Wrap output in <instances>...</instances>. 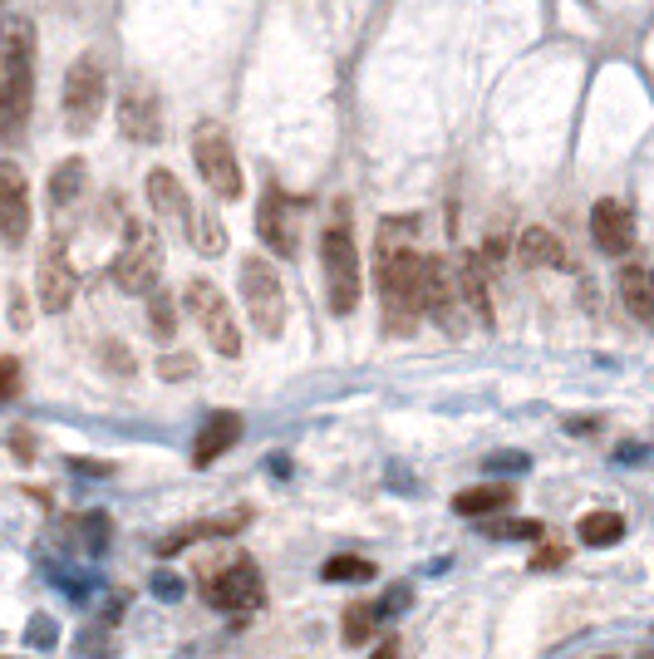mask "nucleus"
<instances>
[{"label":"nucleus","instance_id":"2","mask_svg":"<svg viewBox=\"0 0 654 659\" xmlns=\"http://www.w3.org/2000/svg\"><path fill=\"white\" fill-rule=\"evenodd\" d=\"M35 104V25L25 15L5 20L0 35V133L20 138Z\"/></svg>","mask_w":654,"mask_h":659},{"label":"nucleus","instance_id":"10","mask_svg":"<svg viewBox=\"0 0 654 659\" xmlns=\"http://www.w3.org/2000/svg\"><path fill=\"white\" fill-rule=\"evenodd\" d=\"M300 227H305V212L300 202H291L281 187H271L256 207V237L266 241L276 256H300Z\"/></svg>","mask_w":654,"mask_h":659},{"label":"nucleus","instance_id":"6","mask_svg":"<svg viewBox=\"0 0 654 659\" xmlns=\"http://www.w3.org/2000/svg\"><path fill=\"white\" fill-rule=\"evenodd\" d=\"M241 305H246L251 325L266 340H276L286 330V286H281V276H276V266L266 256H246L241 261Z\"/></svg>","mask_w":654,"mask_h":659},{"label":"nucleus","instance_id":"19","mask_svg":"<svg viewBox=\"0 0 654 659\" xmlns=\"http://www.w3.org/2000/svg\"><path fill=\"white\" fill-rule=\"evenodd\" d=\"M453 276H458V296H463V310L477 325H492V296H487V271L477 266V256H458L453 261Z\"/></svg>","mask_w":654,"mask_h":659},{"label":"nucleus","instance_id":"3","mask_svg":"<svg viewBox=\"0 0 654 659\" xmlns=\"http://www.w3.org/2000/svg\"><path fill=\"white\" fill-rule=\"evenodd\" d=\"M320 266H325V291H330V310L335 315H355L359 305V251H355V232H350V217L340 212L325 237H320Z\"/></svg>","mask_w":654,"mask_h":659},{"label":"nucleus","instance_id":"23","mask_svg":"<svg viewBox=\"0 0 654 659\" xmlns=\"http://www.w3.org/2000/svg\"><path fill=\"white\" fill-rule=\"evenodd\" d=\"M625 537V517L620 512H586L581 517V541L586 546H615Z\"/></svg>","mask_w":654,"mask_h":659},{"label":"nucleus","instance_id":"30","mask_svg":"<svg viewBox=\"0 0 654 659\" xmlns=\"http://www.w3.org/2000/svg\"><path fill=\"white\" fill-rule=\"evenodd\" d=\"M158 374L173 379V384H178V379H192V374H197V360H192V355H163V360H158Z\"/></svg>","mask_w":654,"mask_h":659},{"label":"nucleus","instance_id":"12","mask_svg":"<svg viewBox=\"0 0 654 659\" xmlns=\"http://www.w3.org/2000/svg\"><path fill=\"white\" fill-rule=\"evenodd\" d=\"M266 600V586H261V566L251 556H237L222 576L207 581V605L212 610H256Z\"/></svg>","mask_w":654,"mask_h":659},{"label":"nucleus","instance_id":"5","mask_svg":"<svg viewBox=\"0 0 654 659\" xmlns=\"http://www.w3.org/2000/svg\"><path fill=\"white\" fill-rule=\"evenodd\" d=\"M158 281H163V237L148 222H128L114 261V286L123 296H148L158 291Z\"/></svg>","mask_w":654,"mask_h":659},{"label":"nucleus","instance_id":"22","mask_svg":"<svg viewBox=\"0 0 654 659\" xmlns=\"http://www.w3.org/2000/svg\"><path fill=\"white\" fill-rule=\"evenodd\" d=\"M620 300H625V310L640 320V325H650L654 320V296H650V271L645 266H625L620 271Z\"/></svg>","mask_w":654,"mask_h":659},{"label":"nucleus","instance_id":"15","mask_svg":"<svg viewBox=\"0 0 654 659\" xmlns=\"http://www.w3.org/2000/svg\"><path fill=\"white\" fill-rule=\"evenodd\" d=\"M591 237L605 256H630L635 251V217H630V207L615 202V197H600L591 212Z\"/></svg>","mask_w":654,"mask_h":659},{"label":"nucleus","instance_id":"31","mask_svg":"<svg viewBox=\"0 0 654 659\" xmlns=\"http://www.w3.org/2000/svg\"><path fill=\"white\" fill-rule=\"evenodd\" d=\"M114 650H109V640L99 645V630H84L79 635V659H109Z\"/></svg>","mask_w":654,"mask_h":659},{"label":"nucleus","instance_id":"4","mask_svg":"<svg viewBox=\"0 0 654 659\" xmlns=\"http://www.w3.org/2000/svg\"><path fill=\"white\" fill-rule=\"evenodd\" d=\"M104 94H109V74H104V60L94 50H84L79 60L69 64L64 74V94H60V114L69 133H89L99 114H104Z\"/></svg>","mask_w":654,"mask_h":659},{"label":"nucleus","instance_id":"14","mask_svg":"<svg viewBox=\"0 0 654 659\" xmlns=\"http://www.w3.org/2000/svg\"><path fill=\"white\" fill-rule=\"evenodd\" d=\"M0 237L5 246H25L30 237V182L15 163H0Z\"/></svg>","mask_w":654,"mask_h":659},{"label":"nucleus","instance_id":"18","mask_svg":"<svg viewBox=\"0 0 654 659\" xmlns=\"http://www.w3.org/2000/svg\"><path fill=\"white\" fill-rule=\"evenodd\" d=\"M241 438V419L237 414H212V419L202 423V433H197V443H192V463L197 468H212L222 453H232Z\"/></svg>","mask_w":654,"mask_h":659},{"label":"nucleus","instance_id":"11","mask_svg":"<svg viewBox=\"0 0 654 659\" xmlns=\"http://www.w3.org/2000/svg\"><path fill=\"white\" fill-rule=\"evenodd\" d=\"M35 291H40V310L45 315H64L74 305L79 291V276H74V261H69V246L60 237L45 241L40 251V276H35Z\"/></svg>","mask_w":654,"mask_h":659},{"label":"nucleus","instance_id":"34","mask_svg":"<svg viewBox=\"0 0 654 659\" xmlns=\"http://www.w3.org/2000/svg\"><path fill=\"white\" fill-rule=\"evenodd\" d=\"M551 566H566V546H541L532 556V571H551Z\"/></svg>","mask_w":654,"mask_h":659},{"label":"nucleus","instance_id":"29","mask_svg":"<svg viewBox=\"0 0 654 659\" xmlns=\"http://www.w3.org/2000/svg\"><path fill=\"white\" fill-rule=\"evenodd\" d=\"M148 315H153V335L158 340L178 335V315H173V296L168 291H148Z\"/></svg>","mask_w":654,"mask_h":659},{"label":"nucleus","instance_id":"7","mask_svg":"<svg viewBox=\"0 0 654 659\" xmlns=\"http://www.w3.org/2000/svg\"><path fill=\"white\" fill-rule=\"evenodd\" d=\"M192 158H197L202 182H207L222 202H237L241 197V163H237V148H232V138H227L222 123H197V133H192Z\"/></svg>","mask_w":654,"mask_h":659},{"label":"nucleus","instance_id":"8","mask_svg":"<svg viewBox=\"0 0 654 659\" xmlns=\"http://www.w3.org/2000/svg\"><path fill=\"white\" fill-rule=\"evenodd\" d=\"M182 300H187V310H192V320L202 325V335L212 340V350L217 355H227V360H237L241 355V325L237 315H232V305L222 300V291L212 286V281H187V291H182Z\"/></svg>","mask_w":654,"mask_h":659},{"label":"nucleus","instance_id":"21","mask_svg":"<svg viewBox=\"0 0 654 659\" xmlns=\"http://www.w3.org/2000/svg\"><path fill=\"white\" fill-rule=\"evenodd\" d=\"M512 487L507 482H477V487H468V492H458L453 497V512L458 517H497V512H507L512 507Z\"/></svg>","mask_w":654,"mask_h":659},{"label":"nucleus","instance_id":"28","mask_svg":"<svg viewBox=\"0 0 654 659\" xmlns=\"http://www.w3.org/2000/svg\"><path fill=\"white\" fill-rule=\"evenodd\" d=\"M192 237H197V246H202L207 256H222V251H227V227H222L212 212H197V217H192Z\"/></svg>","mask_w":654,"mask_h":659},{"label":"nucleus","instance_id":"13","mask_svg":"<svg viewBox=\"0 0 654 659\" xmlns=\"http://www.w3.org/2000/svg\"><path fill=\"white\" fill-rule=\"evenodd\" d=\"M119 128L128 143H163V104L153 84H128L119 94Z\"/></svg>","mask_w":654,"mask_h":659},{"label":"nucleus","instance_id":"32","mask_svg":"<svg viewBox=\"0 0 654 659\" xmlns=\"http://www.w3.org/2000/svg\"><path fill=\"white\" fill-rule=\"evenodd\" d=\"M15 389H20V364L10 355H0V399H10Z\"/></svg>","mask_w":654,"mask_h":659},{"label":"nucleus","instance_id":"35","mask_svg":"<svg viewBox=\"0 0 654 659\" xmlns=\"http://www.w3.org/2000/svg\"><path fill=\"white\" fill-rule=\"evenodd\" d=\"M104 355H109V360L119 364V374H133V360L123 355V345H119V340H109V345H104Z\"/></svg>","mask_w":654,"mask_h":659},{"label":"nucleus","instance_id":"26","mask_svg":"<svg viewBox=\"0 0 654 659\" xmlns=\"http://www.w3.org/2000/svg\"><path fill=\"white\" fill-rule=\"evenodd\" d=\"M374 630H379V615H374V605L369 600H359L345 610V640L350 645H369L374 640Z\"/></svg>","mask_w":654,"mask_h":659},{"label":"nucleus","instance_id":"24","mask_svg":"<svg viewBox=\"0 0 654 659\" xmlns=\"http://www.w3.org/2000/svg\"><path fill=\"white\" fill-rule=\"evenodd\" d=\"M482 537H492V541H541L546 537V527L532 522V517H492V522L482 527Z\"/></svg>","mask_w":654,"mask_h":659},{"label":"nucleus","instance_id":"25","mask_svg":"<svg viewBox=\"0 0 654 659\" xmlns=\"http://www.w3.org/2000/svg\"><path fill=\"white\" fill-rule=\"evenodd\" d=\"M79 187H84V158H69V163H60L50 173V202L55 207H69L79 197Z\"/></svg>","mask_w":654,"mask_h":659},{"label":"nucleus","instance_id":"16","mask_svg":"<svg viewBox=\"0 0 654 659\" xmlns=\"http://www.w3.org/2000/svg\"><path fill=\"white\" fill-rule=\"evenodd\" d=\"M148 202H153V212H158L168 227L192 232V217H197V207H192L187 187L178 182V173H168V168H153V173H148Z\"/></svg>","mask_w":654,"mask_h":659},{"label":"nucleus","instance_id":"27","mask_svg":"<svg viewBox=\"0 0 654 659\" xmlns=\"http://www.w3.org/2000/svg\"><path fill=\"white\" fill-rule=\"evenodd\" d=\"M320 576L340 586V581H369V576H379V571H374V561H364V556H330Z\"/></svg>","mask_w":654,"mask_h":659},{"label":"nucleus","instance_id":"17","mask_svg":"<svg viewBox=\"0 0 654 659\" xmlns=\"http://www.w3.org/2000/svg\"><path fill=\"white\" fill-rule=\"evenodd\" d=\"M246 522H251V512H246V507H237V512H227V517H207V522H187V527H178V532H168V537L158 541V556H173V551H182V546H192V541L232 537V532H241Z\"/></svg>","mask_w":654,"mask_h":659},{"label":"nucleus","instance_id":"9","mask_svg":"<svg viewBox=\"0 0 654 659\" xmlns=\"http://www.w3.org/2000/svg\"><path fill=\"white\" fill-rule=\"evenodd\" d=\"M423 315H433L443 335H468V310L448 256H423Z\"/></svg>","mask_w":654,"mask_h":659},{"label":"nucleus","instance_id":"1","mask_svg":"<svg viewBox=\"0 0 654 659\" xmlns=\"http://www.w3.org/2000/svg\"><path fill=\"white\" fill-rule=\"evenodd\" d=\"M418 222H389L379 232L374 251V276H379V300H384V325L394 335H414L418 315H423V256L404 232H414Z\"/></svg>","mask_w":654,"mask_h":659},{"label":"nucleus","instance_id":"20","mask_svg":"<svg viewBox=\"0 0 654 659\" xmlns=\"http://www.w3.org/2000/svg\"><path fill=\"white\" fill-rule=\"evenodd\" d=\"M517 256H522V266H541V271H571V256H566V246L561 237L551 232V227H527L522 241H517Z\"/></svg>","mask_w":654,"mask_h":659},{"label":"nucleus","instance_id":"33","mask_svg":"<svg viewBox=\"0 0 654 659\" xmlns=\"http://www.w3.org/2000/svg\"><path fill=\"white\" fill-rule=\"evenodd\" d=\"M153 596L182 600V576H173V571H158V576H153Z\"/></svg>","mask_w":654,"mask_h":659},{"label":"nucleus","instance_id":"36","mask_svg":"<svg viewBox=\"0 0 654 659\" xmlns=\"http://www.w3.org/2000/svg\"><path fill=\"white\" fill-rule=\"evenodd\" d=\"M369 659H399V640H384L379 655H369Z\"/></svg>","mask_w":654,"mask_h":659}]
</instances>
